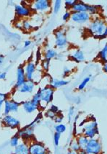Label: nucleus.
Segmentation results:
<instances>
[{"label":"nucleus","mask_w":107,"mask_h":154,"mask_svg":"<svg viewBox=\"0 0 107 154\" xmlns=\"http://www.w3.org/2000/svg\"><path fill=\"white\" fill-rule=\"evenodd\" d=\"M74 116H75V107H74L73 106H71V107L69 108V109H68L67 112L68 122H71L72 121H73Z\"/></svg>","instance_id":"obj_32"},{"label":"nucleus","mask_w":107,"mask_h":154,"mask_svg":"<svg viewBox=\"0 0 107 154\" xmlns=\"http://www.w3.org/2000/svg\"><path fill=\"white\" fill-rule=\"evenodd\" d=\"M26 77H25V70L24 67L22 66H20L17 69L16 71V82L15 84V89H17L20 87H21L23 84L26 82Z\"/></svg>","instance_id":"obj_12"},{"label":"nucleus","mask_w":107,"mask_h":154,"mask_svg":"<svg viewBox=\"0 0 107 154\" xmlns=\"http://www.w3.org/2000/svg\"><path fill=\"white\" fill-rule=\"evenodd\" d=\"M31 8L21 5H15V12L16 15L20 17H27L31 14Z\"/></svg>","instance_id":"obj_15"},{"label":"nucleus","mask_w":107,"mask_h":154,"mask_svg":"<svg viewBox=\"0 0 107 154\" xmlns=\"http://www.w3.org/2000/svg\"><path fill=\"white\" fill-rule=\"evenodd\" d=\"M71 20L77 23H86L90 20V14L88 12H71Z\"/></svg>","instance_id":"obj_11"},{"label":"nucleus","mask_w":107,"mask_h":154,"mask_svg":"<svg viewBox=\"0 0 107 154\" xmlns=\"http://www.w3.org/2000/svg\"><path fill=\"white\" fill-rule=\"evenodd\" d=\"M31 45V40H25V43H24V47L28 48Z\"/></svg>","instance_id":"obj_44"},{"label":"nucleus","mask_w":107,"mask_h":154,"mask_svg":"<svg viewBox=\"0 0 107 154\" xmlns=\"http://www.w3.org/2000/svg\"><path fill=\"white\" fill-rule=\"evenodd\" d=\"M49 65H50V60H43L41 64V66L43 68L44 70L45 71H48L49 70Z\"/></svg>","instance_id":"obj_38"},{"label":"nucleus","mask_w":107,"mask_h":154,"mask_svg":"<svg viewBox=\"0 0 107 154\" xmlns=\"http://www.w3.org/2000/svg\"><path fill=\"white\" fill-rule=\"evenodd\" d=\"M33 28L32 24L28 20H23V29L25 31H29Z\"/></svg>","instance_id":"obj_34"},{"label":"nucleus","mask_w":107,"mask_h":154,"mask_svg":"<svg viewBox=\"0 0 107 154\" xmlns=\"http://www.w3.org/2000/svg\"><path fill=\"white\" fill-rule=\"evenodd\" d=\"M36 87V83H35L33 81L26 80V82L24 83L21 87H20L18 89H15L18 94L20 95H27L31 94L34 92L35 89Z\"/></svg>","instance_id":"obj_6"},{"label":"nucleus","mask_w":107,"mask_h":154,"mask_svg":"<svg viewBox=\"0 0 107 154\" xmlns=\"http://www.w3.org/2000/svg\"><path fill=\"white\" fill-rule=\"evenodd\" d=\"M68 84H69V82H68L67 80L51 78L50 82H49V86L55 90L56 89H59V88L63 87L64 86H67Z\"/></svg>","instance_id":"obj_17"},{"label":"nucleus","mask_w":107,"mask_h":154,"mask_svg":"<svg viewBox=\"0 0 107 154\" xmlns=\"http://www.w3.org/2000/svg\"><path fill=\"white\" fill-rule=\"evenodd\" d=\"M106 25L104 20L101 18H95L88 26V31L90 34L94 36L95 38L101 39V37L104 33L105 29H106Z\"/></svg>","instance_id":"obj_3"},{"label":"nucleus","mask_w":107,"mask_h":154,"mask_svg":"<svg viewBox=\"0 0 107 154\" xmlns=\"http://www.w3.org/2000/svg\"><path fill=\"white\" fill-rule=\"evenodd\" d=\"M31 100L34 102V104H36V105L39 106L40 107V97H39V93L37 91L36 93H34V94L33 95L32 98L31 99Z\"/></svg>","instance_id":"obj_33"},{"label":"nucleus","mask_w":107,"mask_h":154,"mask_svg":"<svg viewBox=\"0 0 107 154\" xmlns=\"http://www.w3.org/2000/svg\"><path fill=\"white\" fill-rule=\"evenodd\" d=\"M89 5L85 3L82 1H77L76 3L72 7L71 12H88Z\"/></svg>","instance_id":"obj_16"},{"label":"nucleus","mask_w":107,"mask_h":154,"mask_svg":"<svg viewBox=\"0 0 107 154\" xmlns=\"http://www.w3.org/2000/svg\"><path fill=\"white\" fill-rule=\"evenodd\" d=\"M57 51L54 49H48L47 51L45 52V54H44V57H45L46 60H51L52 58H55L57 56Z\"/></svg>","instance_id":"obj_23"},{"label":"nucleus","mask_w":107,"mask_h":154,"mask_svg":"<svg viewBox=\"0 0 107 154\" xmlns=\"http://www.w3.org/2000/svg\"><path fill=\"white\" fill-rule=\"evenodd\" d=\"M82 127L81 134L84 135L88 139L94 138L99 134L98 123L94 118L85 121L83 123Z\"/></svg>","instance_id":"obj_1"},{"label":"nucleus","mask_w":107,"mask_h":154,"mask_svg":"<svg viewBox=\"0 0 107 154\" xmlns=\"http://www.w3.org/2000/svg\"><path fill=\"white\" fill-rule=\"evenodd\" d=\"M2 122L5 127L12 128V129H16V128H20V120L10 115H4L2 119Z\"/></svg>","instance_id":"obj_9"},{"label":"nucleus","mask_w":107,"mask_h":154,"mask_svg":"<svg viewBox=\"0 0 107 154\" xmlns=\"http://www.w3.org/2000/svg\"><path fill=\"white\" fill-rule=\"evenodd\" d=\"M29 153L30 154H49L47 148L42 143L31 142L29 145Z\"/></svg>","instance_id":"obj_10"},{"label":"nucleus","mask_w":107,"mask_h":154,"mask_svg":"<svg viewBox=\"0 0 107 154\" xmlns=\"http://www.w3.org/2000/svg\"><path fill=\"white\" fill-rule=\"evenodd\" d=\"M62 2L61 0H57V1L54 2L53 5V12L54 14H57L60 12L62 7Z\"/></svg>","instance_id":"obj_30"},{"label":"nucleus","mask_w":107,"mask_h":154,"mask_svg":"<svg viewBox=\"0 0 107 154\" xmlns=\"http://www.w3.org/2000/svg\"><path fill=\"white\" fill-rule=\"evenodd\" d=\"M99 7L97 6V5H89V7H88V13L90 14H96L99 12Z\"/></svg>","instance_id":"obj_31"},{"label":"nucleus","mask_w":107,"mask_h":154,"mask_svg":"<svg viewBox=\"0 0 107 154\" xmlns=\"http://www.w3.org/2000/svg\"><path fill=\"white\" fill-rule=\"evenodd\" d=\"M70 17H71V12H70V11H66V12H64V14H63V16H62V20H63L64 21H67V20Z\"/></svg>","instance_id":"obj_40"},{"label":"nucleus","mask_w":107,"mask_h":154,"mask_svg":"<svg viewBox=\"0 0 107 154\" xmlns=\"http://www.w3.org/2000/svg\"><path fill=\"white\" fill-rule=\"evenodd\" d=\"M21 107H22V109H23V111L25 112L26 114H28V115L33 114V113H34L35 112H36L40 108L39 106L36 105V104H34L31 100L22 102Z\"/></svg>","instance_id":"obj_14"},{"label":"nucleus","mask_w":107,"mask_h":154,"mask_svg":"<svg viewBox=\"0 0 107 154\" xmlns=\"http://www.w3.org/2000/svg\"><path fill=\"white\" fill-rule=\"evenodd\" d=\"M20 137L18 135V133H16V134L13 135V137L11 138L10 142V146L13 148L17 147L20 143Z\"/></svg>","instance_id":"obj_27"},{"label":"nucleus","mask_w":107,"mask_h":154,"mask_svg":"<svg viewBox=\"0 0 107 154\" xmlns=\"http://www.w3.org/2000/svg\"><path fill=\"white\" fill-rule=\"evenodd\" d=\"M99 59L101 60V61H102L103 63H106L107 62V43L105 44V45L101 49L100 52H99Z\"/></svg>","instance_id":"obj_22"},{"label":"nucleus","mask_w":107,"mask_h":154,"mask_svg":"<svg viewBox=\"0 0 107 154\" xmlns=\"http://www.w3.org/2000/svg\"><path fill=\"white\" fill-rule=\"evenodd\" d=\"M14 154H30L29 145H28L26 141L20 143L17 147L15 148Z\"/></svg>","instance_id":"obj_19"},{"label":"nucleus","mask_w":107,"mask_h":154,"mask_svg":"<svg viewBox=\"0 0 107 154\" xmlns=\"http://www.w3.org/2000/svg\"><path fill=\"white\" fill-rule=\"evenodd\" d=\"M24 70H25V77L26 79L28 81H33L34 82L35 80V74L37 72V69L36 64L33 62H28L26 63V65L24 67Z\"/></svg>","instance_id":"obj_13"},{"label":"nucleus","mask_w":107,"mask_h":154,"mask_svg":"<svg viewBox=\"0 0 107 154\" xmlns=\"http://www.w3.org/2000/svg\"><path fill=\"white\" fill-rule=\"evenodd\" d=\"M79 153L80 154H87L85 150H80V151H79Z\"/></svg>","instance_id":"obj_49"},{"label":"nucleus","mask_w":107,"mask_h":154,"mask_svg":"<svg viewBox=\"0 0 107 154\" xmlns=\"http://www.w3.org/2000/svg\"><path fill=\"white\" fill-rule=\"evenodd\" d=\"M10 100L7 99L3 105V115H10Z\"/></svg>","instance_id":"obj_26"},{"label":"nucleus","mask_w":107,"mask_h":154,"mask_svg":"<svg viewBox=\"0 0 107 154\" xmlns=\"http://www.w3.org/2000/svg\"><path fill=\"white\" fill-rule=\"evenodd\" d=\"M55 45L59 49H64L67 46L68 40L65 32L62 30H58L54 33Z\"/></svg>","instance_id":"obj_7"},{"label":"nucleus","mask_w":107,"mask_h":154,"mask_svg":"<svg viewBox=\"0 0 107 154\" xmlns=\"http://www.w3.org/2000/svg\"><path fill=\"white\" fill-rule=\"evenodd\" d=\"M54 128L55 133H60V134H62V133H64V132L67 131V126L63 123L56 124Z\"/></svg>","instance_id":"obj_25"},{"label":"nucleus","mask_w":107,"mask_h":154,"mask_svg":"<svg viewBox=\"0 0 107 154\" xmlns=\"http://www.w3.org/2000/svg\"><path fill=\"white\" fill-rule=\"evenodd\" d=\"M49 110L52 112H54V114H56V115L60 114V109H59V107H57V106L54 105V104H51V105L50 106V107L49 108Z\"/></svg>","instance_id":"obj_37"},{"label":"nucleus","mask_w":107,"mask_h":154,"mask_svg":"<svg viewBox=\"0 0 107 154\" xmlns=\"http://www.w3.org/2000/svg\"><path fill=\"white\" fill-rule=\"evenodd\" d=\"M90 79H91V76H86V78H84L81 81V82L80 83V84L78 85V87H77V89L78 90H83L86 87V86L88 85V84L89 83L90 81Z\"/></svg>","instance_id":"obj_24"},{"label":"nucleus","mask_w":107,"mask_h":154,"mask_svg":"<svg viewBox=\"0 0 107 154\" xmlns=\"http://www.w3.org/2000/svg\"><path fill=\"white\" fill-rule=\"evenodd\" d=\"M67 154H80L79 152H75V151H69L67 152Z\"/></svg>","instance_id":"obj_48"},{"label":"nucleus","mask_w":107,"mask_h":154,"mask_svg":"<svg viewBox=\"0 0 107 154\" xmlns=\"http://www.w3.org/2000/svg\"><path fill=\"white\" fill-rule=\"evenodd\" d=\"M88 140L89 139L87 137L85 136L84 135L80 134L79 135H77L76 137V140L77 142V143L79 144L80 147V150H85L86 148V146H87Z\"/></svg>","instance_id":"obj_20"},{"label":"nucleus","mask_w":107,"mask_h":154,"mask_svg":"<svg viewBox=\"0 0 107 154\" xmlns=\"http://www.w3.org/2000/svg\"><path fill=\"white\" fill-rule=\"evenodd\" d=\"M21 106V103L18 101L13 100H10V112L12 113L18 112L19 110V108Z\"/></svg>","instance_id":"obj_21"},{"label":"nucleus","mask_w":107,"mask_h":154,"mask_svg":"<svg viewBox=\"0 0 107 154\" xmlns=\"http://www.w3.org/2000/svg\"><path fill=\"white\" fill-rule=\"evenodd\" d=\"M106 37H107V25H106V29H105L104 33H103L102 36H101V39H104V38H106Z\"/></svg>","instance_id":"obj_45"},{"label":"nucleus","mask_w":107,"mask_h":154,"mask_svg":"<svg viewBox=\"0 0 107 154\" xmlns=\"http://www.w3.org/2000/svg\"><path fill=\"white\" fill-rule=\"evenodd\" d=\"M39 120V117H37L32 123L29 125L26 126L25 128H23V129L20 130V131L18 132V135H19L21 138H23V140L26 141V142L28 140H31V138L34 137V128L35 127V124H36V122H38Z\"/></svg>","instance_id":"obj_5"},{"label":"nucleus","mask_w":107,"mask_h":154,"mask_svg":"<svg viewBox=\"0 0 107 154\" xmlns=\"http://www.w3.org/2000/svg\"><path fill=\"white\" fill-rule=\"evenodd\" d=\"M56 115H57L56 114H54V113L52 112H51L50 110H49V109H48L47 112H46V116L49 117V118L51 119V120H54V118L56 117Z\"/></svg>","instance_id":"obj_41"},{"label":"nucleus","mask_w":107,"mask_h":154,"mask_svg":"<svg viewBox=\"0 0 107 154\" xmlns=\"http://www.w3.org/2000/svg\"><path fill=\"white\" fill-rule=\"evenodd\" d=\"M71 72V70L69 69V68L67 67H64V70H63V74H64V76H67L70 74Z\"/></svg>","instance_id":"obj_42"},{"label":"nucleus","mask_w":107,"mask_h":154,"mask_svg":"<svg viewBox=\"0 0 107 154\" xmlns=\"http://www.w3.org/2000/svg\"><path fill=\"white\" fill-rule=\"evenodd\" d=\"M72 60L77 63H80L85 60V55L83 51L80 49H75L70 55Z\"/></svg>","instance_id":"obj_18"},{"label":"nucleus","mask_w":107,"mask_h":154,"mask_svg":"<svg viewBox=\"0 0 107 154\" xmlns=\"http://www.w3.org/2000/svg\"><path fill=\"white\" fill-rule=\"evenodd\" d=\"M70 151H75V152H79L80 151V147L79 146V144L77 143L76 139L72 140L70 143Z\"/></svg>","instance_id":"obj_28"},{"label":"nucleus","mask_w":107,"mask_h":154,"mask_svg":"<svg viewBox=\"0 0 107 154\" xmlns=\"http://www.w3.org/2000/svg\"><path fill=\"white\" fill-rule=\"evenodd\" d=\"M77 1L75 0H67V1L64 2V4H65V7L67 8H72L74 6L75 3H76Z\"/></svg>","instance_id":"obj_39"},{"label":"nucleus","mask_w":107,"mask_h":154,"mask_svg":"<svg viewBox=\"0 0 107 154\" xmlns=\"http://www.w3.org/2000/svg\"><path fill=\"white\" fill-rule=\"evenodd\" d=\"M7 77V73L6 72H2L0 73V80L5 79Z\"/></svg>","instance_id":"obj_43"},{"label":"nucleus","mask_w":107,"mask_h":154,"mask_svg":"<svg viewBox=\"0 0 107 154\" xmlns=\"http://www.w3.org/2000/svg\"><path fill=\"white\" fill-rule=\"evenodd\" d=\"M7 99H8V95L5 93L2 92L0 91V117H1V114H2V109H3V105L5 102L6 101Z\"/></svg>","instance_id":"obj_29"},{"label":"nucleus","mask_w":107,"mask_h":154,"mask_svg":"<svg viewBox=\"0 0 107 154\" xmlns=\"http://www.w3.org/2000/svg\"><path fill=\"white\" fill-rule=\"evenodd\" d=\"M103 69H104V72L106 73V74H107V62L106 63H104V67H103Z\"/></svg>","instance_id":"obj_47"},{"label":"nucleus","mask_w":107,"mask_h":154,"mask_svg":"<svg viewBox=\"0 0 107 154\" xmlns=\"http://www.w3.org/2000/svg\"><path fill=\"white\" fill-rule=\"evenodd\" d=\"M85 151L87 154H101L102 152V145L96 137L90 138L88 140Z\"/></svg>","instance_id":"obj_4"},{"label":"nucleus","mask_w":107,"mask_h":154,"mask_svg":"<svg viewBox=\"0 0 107 154\" xmlns=\"http://www.w3.org/2000/svg\"><path fill=\"white\" fill-rule=\"evenodd\" d=\"M64 120V115L62 114H58L56 115V117L54 118V122L56 124H60V123H62V121Z\"/></svg>","instance_id":"obj_36"},{"label":"nucleus","mask_w":107,"mask_h":154,"mask_svg":"<svg viewBox=\"0 0 107 154\" xmlns=\"http://www.w3.org/2000/svg\"><path fill=\"white\" fill-rule=\"evenodd\" d=\"M61 139V134L57 133H54L53 136V140H54V144L55 146H58L60 145Z\"/></svg>","instance_id":"obj_35"},{"label":"nucleus","mask_w":107,"mask_h":154,"mask_svg":"<svg viewBox=\"0 0 107 154\" xmlns=\"http://www.w3.org/2000/svg\"><path fill=\"white\" fill-rule=\"evenodd\" d=\"M5 61V57H4L3 55L0 54V66H2Z\"/></svg>","instance_id":"obj_46"},{"label":"nucleus","mask_w":107,"mask_h":154,"mask_svg":"<svg viewBox=\"0 0 107 154\" xmlns=\"http://www.w3.org/2000/svg\"><path fill=\"white\" fill-rule=\"evenodd\" d=\"M51 2L47 0H36L33 2L31 5V10L35 12H48L51 7Z\"/></svg>","instance_id":"obj_8"},{"label":"nucleus","mask_w":107,"mask_h":154,"mask_svg":"<svg viewBox=\"0 0 107 154\" xmlns=\"http://www.w3.org/2000/svg\"><path fill=\"white\" fill-rule=\"evenodd\" d=\"M40 97V107L46 108L52 102L54 94V89L50 86L41 87L38 90Z\"/></svg>","instance_id":"obj_2"}]
</instances>
